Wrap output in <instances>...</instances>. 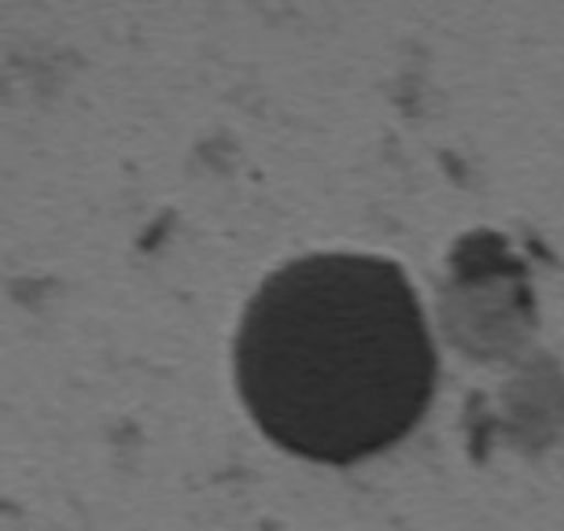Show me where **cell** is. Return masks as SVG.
Segmentation results:
<instances>
[{"instance_id":"obj_1","label":"cell","mask_w":564,"mask_h":531,"mask_svg":"<svg viewBox=\"0 0 564 531\" xmlns=\"http://www.w3.org/2000/svg\"><path fill=\"white\" fill-rule=\"evenodd\" d=\"M237 388L254 424L306 462L355 465L406 440L435 391V344L399 262L322 251L259 284Z\"/></svg>"}]
</instances>
